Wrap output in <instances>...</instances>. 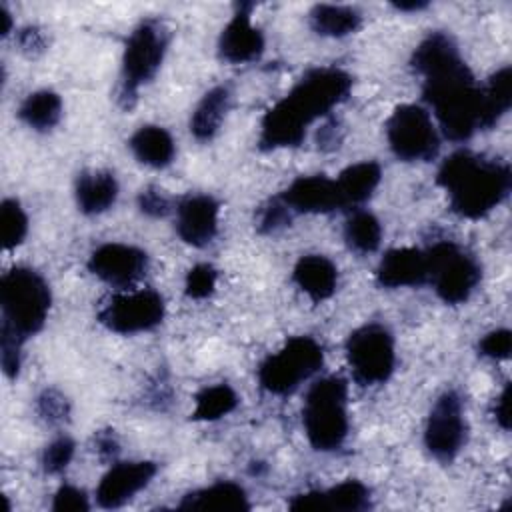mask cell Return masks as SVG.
Masks as SVG:
<instances>
[{"label": "cell", "instance_id": "3", "mask_svg": "<svg viewBox=\"0 0 512 512\" xmlns=\"http://www.w3.org/2000/svg\"><path fill=\"white\" fill-rule=\"evenodd\" d=\"M508 164L488 160L468 150L450 154L438 170V184L448 192L450 208L462 218H482L510 190Z\"/></svg>", "mask_w": 512, "mask_h": 512}, {"label": "cell", "instance_id": "43", "mask_svg": "<svg viewBox=\"0 0 512 512\" xmlns=\"http://www.w3.org/2000/svg\"><path fill=\"white\" fill-rule=\"evenodd\" d=\"M0 20H2L0 34H2V36H6V34L10 32V28H12V18H10V12H8L4 6H0Z\"/></svg>", "mask_w": 512, "mask_h": 512}, {"label": "cell", "instance_id": "8", "mask_svg": "<svg viewBox=\"0 0 512 512\" xmlns=\"http://www.w3.org/2000/svg\"><path fill=\"white\" fill-rule=\"evenodd\" d=\"M428 282L434 284L438 296L446 304H460L468 300L480 282L478 262L462 252L454 242H436L426 252Z\"/></svg>", "mask_w": 512, "mask_h": 512}, {"label": "cell", "instance_id": "27", "mask_svg": "<svg viewBox=\"0 0 512 512\" xmlns=\"http://www.w3.org/2000/svg\"><path fill=\"white\" fill-rule=\"evenodd\" d=\"M20 118L34 130H50L62 116V100L52 90H38L30 94L20 106Z\"/></svg>", "mask_w": 512, "mask_h": 512}, {"label": "cell", "instance_id": "36", "mask_svg": "<svg viewBox=\"0 0 512 512\" xmlns=\"http://www.w3.org/2000/svg\"><path fill=\"white\" fill-rule=\"evenodd\" d=\"M38 414L48 424H60L68 418V402L58 390H44L38 398Z\"/></svg>", "mask_w": 512, "mask_h": 512}, {"label": "cell", "instance_id": "1", "mask_svg": "<svg viewBox=\"0 0 512 512\" xmlns=\"http://www.w3.org/2000/svg\"><path fill=\"white\" fill-rule=\"evenodd\" d=\"M412 66L424 80V100L450 140H468L484 130L482 90L448 34L434 32L424 38L414 50Z\"/></svg>", "mask_w": 512, "mask_h": 512}, {"label": "cell", "instance_id": "30", "mask_svg": "<svg viewBox=\"0 0 512 512\" xmlns=\"http://www.w3.org/2000/svg\"><path fill=\"white\" fill-rule=\"evenodd\" d=\"M324 512L342 510V512H360L370 506V490L358 480H346L330 490H322Z\"/></svg>", "mask_w": 512, "mask_h": 512}, {"label": "cell", "instance_id": "16", "mask_svg": "<svg viewBox=\"0 0 512 512\" xmlns=\"http://www.w3.org/2000/svg\"><path fill=\"white\" fill-rule=\"evenodd\" d=\"M218 202L206 194H194L180 200L176 208L178 236L192 246H206L218 230Z\"/></svg>", "mask_w": 512, "mask_h": 512}, {"label": "cell", "instance_id": "42", "mask_svg": "<svg viewBox=\"0 0 512 512\" xmlns=\"http://www.w3.org/2000/svg\"><path fill=\"white\" fill-rule=\"evenodd\" d=\"M96 450L104 456H114L118 452V442L114 438L112 432H104V434H98V440H96Z\"/></svg>", "mask_w": 512, "mask_h": 512}, {"label": "cell", "instance_id": "13", "mask_svg": "<svg viewBox=\"0 0 512 512\" xmlns=\"http://www.w3.org/2000/svg\"><path fill=\"white\" fill-rule=\"evenodd\" d=\"M88 268L100 280L114 286H130L148 270V256L136 246L108 242L98 246L88 260Z\"/></svg>", "mask_w": 512, "mask_h": 512}, {"label": "cell", "instance_id": "39", "mask_svg": "<svg viewBox=\"0 0 512 512\" xmlns=\"http://www.w3.org/2000/svg\"><path fill=\"white\" fill-rule=\"evenodd\" d=\"M138 206L148 216H164L170 210V200L162 194V190L150 186L140 192Z\"/></svg>", "mask_w": 512, "mask_h": 512}, {"label": "cell", "instance_id": "23", "mask_svg": "<svg viewBox=\"0 0 512 512\" xmlns=\"http://www.w3.org/2000/svg\"><path fill=\"white\" fill-rule=\"evenodd\" d=\"M130 148L134 156L152 168H164L174 158V140L160 126H142L130 138Z\"/></svg>", "mask_w": 512, "mask_h": 512}, {"label": "cell", "instance_id": "6", "mask_svg": "<svg viewBox=\"0 0 512 512\" xmlns=\"http://www.w3.org/2000/svg\"><path fill=\"white\" fill-rule=\"evenodd\" d=\"M168 48V30L158 20L138 24L128 36L122 56V86L120 102L132 108L138 88L154 78Z\"/></svg>", "mask_w": 512, "mask_h": 512}, {"label": "cell", "instance_id": "15", "mask_svg": "<svg viewBox=\"0 0 512 512\" xmlns=\"http://www.w3.org/2000/svg\"><path fill=\"white\" fill-rule=\"evenodd\" d=\"M280 198L292 212H306V214L332 212L336 208L346 206L336 180L324 174L296 178L280 194Z\"/></svg>", "mask_w": 512, "mask_h": 512}, {"label": "cell", "instance_id": "40", "mask_svg": "<svg viewBox=\"0 0 512 512\" xmlns=\"http://www.w3.org/2000/svg\"><path fill=\"white\" fill-rule=\"evenodd\" d=\"M18 42L28 56H36L44 50V36L36 28H24L18 36Z\"/></svg>", "mask_w": 512, "mask_h": 512}, {"label": "cell", "instance_id": "34", "mask_svg": "<svg viewBox=\"0 0 512 512\" xmlns=\"http://www.w3.org/2000/svg\"><path fill=\"white\" fill-rule=\"evenodd\" d=\"M72 456H74V442L70 438L62 436L46 446L44 456H42V466L48 474H58L70 464Z\"/></svg>", "mask_w": 512, "mask_h": 512}, {"label": "cell", "instance_id": "5", "mask_svg": "<svg viewBox=\"0 0 512 512\" xmlns=\"http://www.w3.org/2000/svg\"><path fill=\"white\" fill-rule=\"evenodd\" d=\"M348 386L338 376L318 380L306 394L302 422L308 442L320 450H336L348 434V412H346Z\"/></svg>", "mask_w": 512, "mask_h": 512}, {"label": "cell", "instance_id": "29", "mask_svg": "<svg viewBox=\"0 0 512 512\" xmlns=\"http://www.w3.org/2000/svg\"><path fill=\"white\" fill-rule=\"evenodd\" d=\"M238 406V396L228 384H214L204 388L196 396V408L192 418L194 420H218L226 414H230Z\"/></svg>", "mask_w": 512, "mask_h": 512}, {"label": "cell", "instance_id": "28", "mask_svg": "<svg viewBox=\"0 0 512 512\" xmlns=\"http://www.w3.org/2000/svg\"><path fill=\"white\" fill-rule=\"evenodd\" d=\"M344 238L354 252L368 254L380 246L382 226L372 212L358 210L348 218L344 226Z\"/></svg>", "mask_w": 512, "mask_h": 512}, {"label": "cell", "instance_id": "41", "mask_svg": "<svg viewBox=\"0 0 512 512\" xmlns=\"http://www.w3.org/2000/svg\"><path fill=\"white\" fill-rule=\"evenodd\" d=\"M494 416H496V422H498L504 430L510 428V384H506V388H504L502 394L498 396L496 406H494Z\"/></svg>", "mask_w": 512, "mask_h": 512}, {"label": "cell", "instance_id": "19", "mask_svg": "<svg viewBox=\"0 0 512 512\" xmlns=\"http://www.w3.org/2000/svg\"><path fill=\"white\" fill-rule=\"evenodd\" d=\"M180 510H208V512H246L250 502L246 490L236 482H216L208 488L194 490L182 498Z\"/></svg>", "mask_w": 512, "mask_h": 512}, {"label": "cell", "instance_id": "4", "mask_svg": "<svg viewBox=\"0 0 512 512\" xmlns=\"http://www.w3.org/2000/svg\"><path fill=\"white\" fill-rule=\"evenodd\" d=\"M50 288L32 268H12L0 280L2 324L16 330L22 338L36 334L50 310Z\"/></svg>", "mask_w": 512, "mask_h": 512}, {"label": "cell", "instance_id": "32", "mask_svg": "<svg viewBox=\"0 0 512 512\" xmlns=\"http://www.w3.org/2000/svg\"><path fill=\"white\" fill-rule=\"evenodd\" d=\"M22 336L12 330L10 326L2 324V330H0V362H2V368L6 372V376L14 378L18 374V368H20V344H22Z\"/></svg>", "mask_w": 512, "mask_h": 512}, {"label": "cell", "instance_id": "44", "mask_svg": "<svg viewBox=\"0 0 512 512\" xmlns=\"http://www.w3.org/2000/svg\"><path fill=\"white\" fill-rule=\"evenodd\" d=\"M398 10H420L426 6V2H396L394 4Z\"/></svg>", "mask_w": 512, "mask_h": 512}, {"label": "cell", "instance_id": "7", "mask_svg": "<svg viewBox=\"0 0 512 512\" xmlns=\"http://www.w3.org/2000/svg\"><path fill=\"white\" fill-rule=\"evenodd\" d=\"M322 362L324 352L314 338L294 336L276 354L262 362L258 380L262 388L272 394H288L316 374Z\"/></svg>", "mask_w": 512, "mask_h": 512}, {"label": "cell", "instance_id": "24", "mask_svg": "<svg viewBox=\"0 0 512 512\" xmlns=\"http://www.w3.org/2000/svg\"><path fill=\"white\" fill-rule=\"evenodd\" d=\"M380 178H382L380 164L366 160V162H356L346 170H342L336 184L340 188V194L346 206H350V204H360L368 200L376 190V186L380 184Z\"/></svg>", "mask_w": 512, "mask_h": 512}, {"label": "cell", "instance_id": "11", "mask_svg": "<svg viewBox=\"0 0 512 512\" xmlns=\"http://www.w3.org/2000/svg\"><path fill=\"white\" fill-rule=\"evenodd\" d=\"M164 318V300L156 290H136L128 294L110 296L100 312L98 320L108 330L118 334L146 332L158 326Z\"/></svg>", "mask_w": 512, "mask_h": 512}, {"label": "cell", "instance_id": "38", "mask_svg": "<svg viewBox=\"0 0 512 512\" xmlns=\"http://www.w3.org/2000/svg\"><path fill=\"white\" fill-rule=\"evenodd\" d=\"M478 348L488 358L504 360L510 356V350H512V334H510V330H504V328L494 330L480 340Z\"/></svg>", "mask_w": 512, "mask_h": 512}, {"label": "cell", "instance_id": "18", "mask_svg": "<svg viewBox=\"0 0 512 512\" xmlns=\"http://www.w3.org/2000/svg\"><path fill=\"white\" fill-rule=\"evenodd\" d=\"M376 280L384 288H404L428 282L426 254L418 248H394L378 264Z\"/></svg>", "mask_w": 512, "mask_h": 512}, {"label": "cell", "instance_id": "14", "mask_svg": "<svg viewBox=\"0 0 512 512\" xmlns=\"http://www.w3.org/2000/svg\"><path fill=\"white\" fill-rule=\"evenodd\" d=\"M154 474V462H118L102 476L96 490V502L102 508H120L130 498H134V494L146 488Z\"/></svg>", "mask_w": 512, "mask_h": 512}, {"label": "cell", "instance_id": "20", "mask_svg": "<svg viewBox=\"0 0 512 512\" xmlns=\"http://www.w3.org/2000/svg\"><path fill=\"white\" fill-rule=\"evenodd\" d=\"M294 282L314 302H320L334 294L338 284V270L326 256L308 254L296 262Z\"/></svg>", "mask_w": 512, "mask_h": 512}, {"label": "cell", "instance_id": "33", "mask_svg": "<svg viewBox=\"0 0 512 512\" xmlns=\"http://www.w3.org/2000/svg\"><path fill=\"white\" fill-rule=\"evenodd\" d=\"M216 286V270L210 264H196L186 274V296L200 300L208 298Z\"/></svg>", "mask_w": 512, "mask_h": 512}, {"label": "cell", "instance_id": "21", "mask_svg": "<svg viewBox=\"0 0 512 512\" xmlns=\"http://www.w3.org/2000/svg\"><path fill=\"white\" fill-rule=\"evenodd\" d=\"M116 196L118 182L112 172H84L76 182V202L84 214H100L108 210L116 202Z\"/></svg>", "mask_w": 512, "mask_h": 512}, {"label": "cell", "instance_id": "12", "mask_svg": "<svg viewBox=\"0 0 512 512\" xmlns=\"http://www.w3.org/2000/svg\"><path fill=\"white\" fill-rule=\"evenodd\" d=\"M466 442V420L462 412V400L454 390H446L432 406L424 444L428 452L442 460L450 462Z\"/></svg>", "mask_w": 512, "mask_h": 512}, {"label": "cell", "instance_id": "17", "mask_svg": "<svg viewBox=\"0 0 512 512\" xmlns=\"http://www.w3.org/2000/svg\"><path fill=\"white\" fill-rule=\"evenodd\" d=\"M252 4H240L232 20L220 34L218 52L220 58L232 64L252 62L264 52V36L250 22Z\"/></svg>", "mask_w": 512, "mask_h": 512}, {"label": "cell", "instance_id": "35", "mask_svg": "<svg viewBox=\"0 0 512 512\" xmlns=\"http://www.w3.org/2000/svg\"><path fill=\"white\" fill-rule=\"evenodd\" d=\"M292 210L282 202L280 196L272 198L260 212L258 218V228L260 232H276L292 222Z\"/></svg>", "mask_w": 512, "mask_h": 512}, {"label": "cell", "instance_id": "31", "mask_svg": "<svg viewBox=\"0 0 512 512\" xmlns=\"http://www.w3.org/2000/svg\"><path fill=\"white\" fill-rule=\"evenodd\" d=\"M0 230H2V244L6 250L16 248L22 244L28 232V216L22 210L18 200L6 198L0 204Z\"/></svg>", "mask_w": 512, "mask_h": 512}, {"label": "cell", "instance_id": "25", "mask_svg": "<svg viewBox=\"0 0 512 512\" xmlns=\"http://www.w3.org/2000/svg\"><path fill=\"white\" fill-rule=\"evenodd\" d=\"M312 28L322 36L342 38L356 32L362 24V16L358 10L350 6L338 4H318L310 12Z\"/></svg>", "mask_w": 512, "mask_h": 512}, {"label": "cell", "instance_id": "37", "mask_svg": "<svg viewBox=\"0 0 512 512\" xmlns=\"http://www.w3.org/2000/svg\"><path fill=\"white\" fill-rule=\"evenodd\" d=\"M52 510H56V512H86V510H90V502H88V496L84 494V490L64 484L54 494Z\"/></svg>", "mask_w": 512, "mask_h": 512}, {"label": "cell", "instance_id": "26", "mask_svg": "<svg viewBox=\"0 0 512 512\" xmlns=\"http://www.w3.org/2000/svg\"><path fill=\"white\" fill-rule=\"evenodd\" d=\"M482 90V116L484 128H492L502 114L508 112L512 102V70L510 66L500 68Z\"/></svg>", "mask_w": 512, "mask_h": 512}, {"label": "cell", "instance_id": "9", "mask_svg": "<svg viewBox=\"0 0 512 512\" xmlns=\"http://www.w3.org/2000/svg\"><path fill=\"white\" fill-rule=\"evenodd\" d=\"M346 356L352 376L362 386L386 382L394 372V338L382 324H366L346 340Z\"/></svg>", "mask_w": 512, "mask_h": 512}, {"label": "cell", "instance_id": "22", "mask_svg": "<svg viewBox=\"0 0 512 512\" xmlns=\"http://www.w3.org/2000/svg\"><path fill=\"white\" fill-rule=\"evenodd\" d=\"M230 108V90L216 86L204 94L190 118V132L198 140H210L222 126V120Z\"/></svg>", "mask_w": 512, "mask_h": 512}, {"label": "cell", "instance_id": "2", "mask_svg": "<svg viewBox=\"0 0 512 512\" xmlns=\"http://www.w3.org/2000/svg\"><path fill=\"white\" fill-rule=\"evenodd\" d=\"M352 78L340 68L310 70L280 102H276L262 120L260 146L264 150L298 146L306 128L336 104L346 100Z\"/></svg>", "mask_w": 512, "mask_h": 512}, {"label": "cell", "instance_id": "10", "mask_svg": "<svg viewBox=\"0 0 512 512\" xmlns=\"http://www.w3.org/2000/svg\"><path fill=\"white\" fill-rule=\"evenodd\" d=\"M386 138L392 152L406 162L432 160L440 148L432 116L418 104H402L390 114Z\"/></svg>", "mask_w": 512, "mask_h": 512}]
</instances>
